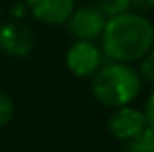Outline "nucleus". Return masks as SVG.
Here are the masks:
<instances>
[{
  "label": "nucleus",
  "instance_id": "obj_1",
  "mask_svg": "<svg viewBox=\"0 0 154 152\" xmlns=\"http://www.w3.org/2000/svg\"><path fill=\"white\" fill-rule=\"evenodd\" d=\"M100 39V49L107 61L133 65L154 47V23L146 16L129 10L125 14L107 18Z\"/></svg>",
  "mask_w": 154,
  "mask_h": 152
},
{
  "label": "nucleus",
  "instance_id": "obj_2",
  "mask_svg": "<svg viewBox=\"0 0 154 152\" xmlns=\"http://www.w3.org/2000/svg\"><path fill=\"white\" fill-rule=\"evenodd\" d=\"M92 96L105 107L129 105L140 94L143 80L137 68L125 62H103V66L92 76Z\"/></svg>",
  "mask_w": 154,
  "mask_h": 152
},
{
  "label": "nucleus",
  "instance_id": "obj_3",
  "mask_svg": "<svg viewBox=\"0 0 154 152\" xmlns=\"http://www.w3.org/2000/svg\"><path fill=\"white\" fill-rule=\"evenodd\" d=\"M66 66L78 78H92L103 66V53L96 41H74L66 51Z\"/></svg>",
  "mask_w": 154,
  "mask_h": 152
},
{
  "label": "nucleus",
  "instance_id": "obj_4",
  "mask_svg": "<svg viewBox=\"0 0 154 152\" xmlns=\"http://www.w3.org/2000/svg\"><path fill=\"white\" fill-rule=\"evenodd\" d=\"M105 22L107 18L96 6H80L72 10L64 26L74 41H96L102 37Z\"/></svg>",
  "mask_w": 154,
  "mask_h": 152
},
{
  "label": "nucleus",
  "instance_id": "obj_5",
  "mask_svg": "<svg viewBox=\"0 0 154 152\" xmlns=\"http://www.w3.org/2000/svg\"><path fill=\"white\" fill-rule=\"evenodd\" d=\"M35 49V33L23 22L0 23V51L16 59L27 57Z\"/></svg>",
  "mask_w": 154,
  "mask_h": 152
},
{
  "label": "nucleus",
  "instance_id": "obj_6",
  "mask_svg": "<svg viewBox=\"0 0 154 152\" xmlns=\"http://www.w3.org/2000/svg\"><path fill=\"white\" fill-rule=\"evenodd\" d=\"M146 127L143 109H137L131 103L129 105L115 107L113 113L107 119V129L117 141L129 142L131 138H135L140 131Z\"/></svg>",
  "mask_w": 154,
  "mask_h": 152
},
{
  "label": "nucleus",
  "instance_id": "obj_7",
  "mask_svg": "<svg viewBox=\"0 0 154 152\" xmlns=\"http://www.w3.org/2000/svg\"><path fill=\"white\" fill-rule=\"evenodd\" d=\"M26 8L35 20L47 26H60L76 8L74 0H23Z\"/></svg>",
  "mask_w": 154,
  "mask_h": 152
},
{
  "label": "nucleus",
  "instance_id": "obj_8",
  "mask_svg": "<svg viewBox=\"0 0 154 152\" xmlns=\"http://www.w3.org/2000/svg\"><path fill=\"white\" fill-rule=\"evenodd\" d=\"M129 152H154V129L144 127L135 138L127 142Z\"/></svg>",
  "mask_w": 154,
  "mask_h": 152
},
{
  "label": "nucleus",
  "instance_id": "obj_9",
  "mask_svg": "<svg viewBox=\"0 0 154 152\" xmlns=\"http://www.w3.org/2000/svg\"><path fill=\"white\" fill-rule=\"evenodd\" d=\"M94 6L105 18H113V16L125 14L131 10V0H96Z\"/></svg>",
  "mask_w": 154,
  "mask_h": 152
},
{
  "label": "nucleus",
  "instance_id": "obj_10",
  "mask_svg": "<svg viewBox=\"0 0 154 152\" xmlns=\"http://www.w3.org/2000/svg\"><path fill=\"white\" fill-rule=\"evenodd\" d=\"M137 72H139L143 82L154 84V47L139 61V70H137Z\"/></svg>",
  "mask_w": 154,
  "mask_h": 152
},
{
  "label": "nucleus",
  "instance_id": "obj_11",
  "mask_svg": "<svg viewBox=\"0 0 154 152\" xmlns=\"http://www.w3.org/2000/svg\"><path fill=\"white\" fill-rule=\"evenodd\" d=\"M12 115H14V102L6 92L0 90V129L10 123Z\"/></svg>",
  "mask_w": 154,
  "mask_h": 152
},
{
  "label": "nucleus",
  "instance_id": "obj_12",
  "mask_svg": "<svg viewBox=\"0 0 154 152\" xmlns=\"http://www.w3.org/2000/svg\"><path fill=\"white\" fill-rule=\"evenodd\" d=\"M131 12L148 16L154 12V0H131Z\"/></svg>",
  "mask_w": 154,
  "mask_h": 152
},
{
  "label": "nucleus",
  "instance_id": "obj_13",
  "mask_svg": "<svg viewBox=\"0 0 154 152\" xmlns=\"http://www.w3.org/2000/svg\"><path fill=\"white\" fill-rule=\"evenodd\" d=\"M144 121H146V127L154 129V90L150 92V96L146 98V103H144Z\"/></svg>",
  "mask_w": 154,
  "mask_h": 152
},
{
  "label": "nucleus",
  "instance_id": "obj_14",
  "mask_svg": "<svg viewBox=\"0 0 154 152\" xmlns=\"http://www.w3.org/2000/svg\"><path fill=\"white\" fill-rule=\"evenodd\" d=\"M26 12H27V8H26V4H23V2H18V4H14V6L10 8V14L14 16L16 22H22V18H23Z\"/></svg>",
  "mask_w": 154,
  "mask_h": 152
},
{
  "label": "nucleus",
  "instance_id": "obj_15",
  "mask_svg": "<svg viewBox=\"0 0 154 152\" xmlns=\"http://www.w3.org/2000/svg\"><path fill=\"white\" fill-rule=\"evenodd\" d=\"M0 20H2V10H0Z\"/></svg>",
  "mask_w": 154,
  "mask_h": 152
}]
</instances>
